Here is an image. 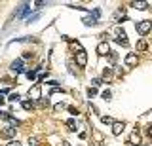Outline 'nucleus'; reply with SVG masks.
<instances>
[{"instance_id":"f257e3e1","label":"nucleus","mask_w":152,"mask_h":146,"mask_svg":"<svg viewBox=\"0 0 152 146\" xmlns=\"http://www.w3.org/2000/svg\"><path fill=\"white\" fill-rule=\"evenodd\" d=\"M99 15H101V12H99V10H93V13H89V15H86L84 17V25H88V27H93L95 25V23H97V17Z\"/></svg>"},{"instance_id":"f03ea898","label":"nucleus","mask_w":152,"mask_h":146,"mask_svg":"<svg viewBox=\"0 0 152 146\" xmlns=\"http://www.w3.org/2000/svg\"><path fill=\"white\" fill-rule=\"evenodd\" d=\"M150 27H152L150 21H141V23H137V32H139L141 36H145L146 32L150 31Z\"/></svg>"},{"instance_id":"7ed1b4c3","label":"nucleus","mask_w":152,"mask_h":146,"mask_svg":"<svg viewBox=\"0 0 152 146\" xmlns=\"http://www.w3.org/2000/svg\"><path fill=\"white\" fill-rule=\"evenodd\" d=\"M10 68H12V72L21 74L23 70H25V67H23V59H15V61L12 63V67H10Z\"/></svg>"},{"instance_id":"20e7f679","label":"nucleus","mask_w":152,"mask_h":146,"mask_svg":"<svg viewBox=\"0 0 152 146\" xmlns=\"http://www.w3.org/2000/svg\"><path fill=\"white\" fill-rule=\"evenodd\" d=\"M76 63H78L80 67H86V63H88V55H86L84 49L76 51Z\"/></svg>"},{"instance_id":"39448f33","label":"nucleus","mask_w":152,"mask_h":146,"mask_svg":"<svg viewBox=\"0 0 152 146\" xmlns=\"http://www.w3.org/2000/svg\"><path fill=\"white\" fill-rule=\"evenodd\" d=\"M0 135H2L4 139H13V137H15V127H4V129L0 131Z\"/></svg>"},{"instance_id":"423d86ee","label":"nucleus","mask_w":152,"mask_h":146,"mask_svg":"<svg viewBox=\"0 0 152 146\" xmlns=\"http://www.w3.org/2000/svg\"><path fill=\"white\" fill-rule=\"evenodd\" d=\"M28 97H31V101L32 99H40V86H34L28 89Z\"/></svg>"},{"instance_id":"0eeeda50","label":"nucleus","mask_w":152,"mask_h":146,"mask_svg":"<svg viewBox=\"0 0 152 146\" xmlns=\"http://www.w3.org/2000/svg\"><path fill=\"white\" fill-rule=\"evenodd\" d=\"M108 51H110V48H108L107 42H101V44L97 46V53H99V55H107Z\"/></svg>"},{"instance_id":"6e6552de","label":"nucleus","mask_w":152,"mask_h":146,"mask_svg":"<svg viewBox=\"0 0 152 146\" xmlns=\"http://www.w3.org/2000/svg\"><path fill=\"white\" fill-rule=\"evenodd\" d=\"M122 131H124V123H122V121H114V123H112V135L118 137Z\"/></svg>"},{"instance_id":"1a4fd4ad","label":"nucleus","mask_w":152,"mask_h":146,"mask_svg":"<svg viewBox=\"0 0 152 146\" xmlns=\"http://www.w3.org/2000/svg\"><path fill=\"white\" fill-rule=\"evenodd\" d=\"M116 42H118V44H122V46H127V36H126V32H124V31H118Z\"/></svg>"},{"instance_id":"9d476101","label":"nucleus","mask_w":152,"mask_h":146,"mask_svg":"<svg viewBox=\"0 0 152 146\" xmlns=\"http://www.w3.org/2000/svg\"><path fill=\"white\" fill-rule=\"evenodd\" d=\"M135 63H137V55H135V53H127V55H126V65L133 67Z\"/></svg>"},{"instance_id":"9b49d317","label":"nucleus","mask_w":152,"mask_h":146,"mask_svg":"<svg viewBox=\"0 0 152 146\" xmlns=\"http://www.w3.org/2000/svg\"><path fill=\"white\" fill-rule=\"evenodd\" d=\"M21 106L25 108V110H32V108H34V102H32L31 99H27V101H23V102H21Z\"/></svg>"},{"instance_id":"f8f14e48","label":"nucleus","mask_w":152,"mask_h":146,"mask_svg":"<svg viewBox=\"0 0 152 146\" xmlns=\"http://www.w3.org/2000/svg\"><path fill=\"white\" fill-rule=\"evenodd\" d=\"M133 8H135V10H146V8H148V2H133Z\"/></svg>"},{"instance_id":"ddd939ff","label":"nucleus","mask_w":152,"mask_h":146,"mask_svg":"<svg viewBox=\"0 0 152 146\" xmlns=\"http://www.w3.org/2000/svg\"><path fill=\"white\" fill-rule=\"evenodd\" d=\"M38 105H40V106H50V99H48V97H40V101H38Z\"/></svg>"},{"instance_id":"4468645a","label":"nucleus","mask_w":152,"mask_h":146,"mask_svg":"<svg viewBox=\"0 0 152 146\" xmlns=\"http://www.w3.org/2000/svg\"><path fill=\"white\" fill-rule=\"evenodd\" d=\"M101 121H103L104 125H112V123H114V120H112L110 116H103V118H101Z\"/></svg>"},{"instance_id":"2eb2a0df","label":"nucleus","mask_w":152,"mask_h":146,"mask_svg":"<svg viewBox=\"0 0 152 146\" xmlns=\"http://www.w3.org/2000/svg\"><path fill=\"white\" fill-rule=\"evenodd\" d=\"M66 127H69V131H76V121L72 120V118L66 121Z\"/></svg>"},{"instance_id":"dca6fc26","label":"nucleus","mask_w":152,"mask_h":146,"mask_svg":"<svg viewBox=\"0 0 152 146\" xmlns=\"http://www.w3.org/2000/svg\"><path fill=\"white\" fill-rule=\"evenodd\" d=\"M131 144H141V137L137 135V133L131 135Z\"/></svg>"},{"instance_id":"f3484780","label":"nucleus","mask_w":152,"mask_h":146,"mask_svg":"<svg viewBox=\"0 0 152 146\" xmlns=\"http://www.w3.org/2000/svg\"><path fill=\"white\" fill-rule=\"evenodd\" d=\"M8 101H10V102H15V101H19V93H12V95L8 97Z\"/></svg>"},{"instance_id":"a211bd4d","label":"nucleus","mask_w":152,"mask_h":146,"mask_svg":"<svg viewBox=\"0 0 152 146\" xmlns=\"http://www.w3.org/2000/svg\"><path fill=\"white\" fill-rule=\"evenodd\" d=\"M27 78L31 80V82H32V80H36V72H34V70H28V72H27Z\"/></svg>"},{"instance_id":"6ab92c4d","label":"nucleus","mask_w":152,"mask_h":146,"mask_svg":"<svg viewBox=\"0 0 152 146\" xmlns=\"http://www.w3.org/2000/svg\"><path fill=\"white\" fill-rule=\"evenodd\" d=\"M53 108H55V112H61V110H65V102H57V105H55Z\"/></svg>"},{"instance_id":"aec40b11","label":"nucleus","mask_w":152,"mask_h":146,"mask_svg":"<svg viewBox=\"0 0 152 146\" xmlns=\"http://www.w3.org/2000/svg\"><path fill=\"white\" fill-rule=\"evenodd\" d=\"M137 49H141V51H145V49H146V42H145V40H141V42H139V44H137Z\"/></svg>"},{"instance_id":"412c9836","label":"nucleus","mask_w":152,"mask_h":146,"mask_svg":"<svg viewBox=\"0 0 152 146\" xmlns=\"http://www.w3.org/2000/svg\"><path fill=\"white\" fill-rule=\"evenodd\" d=\"M95 95H97V89H95V87H89L88 89V97H95Z\"/></svg>"},{"instance_id":"4be33fe9","label":"nucleus","mask_w":152,"mask_h":146,"mask_svg":"<svg viewBox=\"0 0 152 146\" xmlns=\"http://www.w3.org/2000/svg\"><path fill=\"white\" fill-rule=\"evenodd\" d=\"M28 144H31V146H38V140L34 139V137H31V139H28Z\"/></svg>"},{"instance_id":"5701e85b","label":"nucleus","mask_w":152,"mask_h":146,"mask_svg":"<svg viewBox=\"0 0 152 146\" xmlns=\"http://www.w3.org/2000/svg\"><path fill=\"white\" fill-rule=\"evenodd\" d=\"M69 112H70V114H72V116H78V110H76L74 106H69Z\"/></svg>"},{"instance_id":"b1692460","label":"nucleus","mask_w":152,"mask_h":146,"mask_svg":"<svg viewBox=\"0 0 152 146\" xmlns=\"http://www.w3.org/2000/svg\"><path fill=\"white\" fill-rule=\"evenodd\" d=\"M91 84H93V87H97V86H101V80L95 78V80H91Z\"/></svg>"},{"instance_id":"393cba45","label":"nucleus","mask_w":152,"mask_h":146,"mask_svg":"<svg viewBox=\"0 0 152 146\" xmlns=\"http://www.w3.org/2000/svg\"><path fill=\"white\" fill-rule=\"evenodd\" d=\"M110 74H112V70H110V68H104V72H103V76H104V78L110 76Z\"/></svg>"},{"instance_id":"a878e982","label":"nucleus","mask_w":152,"mask_h":146,"mask_svg":"<svg viewBox=\"0 0 152 146\" xmlns=\"http://www.w3.org/2000/svg\"><path fill=\"white\" fill-rule=\"evenodd\" d=\"M103 99H107V101H108V99H110V91H103Z\"/></svg>"},{"instance_id":"bb28decb","label":"nucleus","mask_w":152,"mask_h":146,"mask_svg":"<svg viewBox=\"0 0 152 146\" xmlns=\"http://www.w3.org/2000/svg\"><path fill=\"white\" fill-rule=\"evenodd\" d=\"M61 146H70V142H69V140H63V144H61Z\"/></svg>"},{"instance_id":"cd10ccee","label":"nucleus","mask_w":152,"mask_h":146,"mask_svg":"<svg viewBox=\"0 0 152 146\" xmlns=\"http://www.w3.org/2000/svg\"><path fill=\"white\" fill-rule=\"evenodd\" d=\"M0 114H2V110H0Z\"/></svg>"}]
</instances>
